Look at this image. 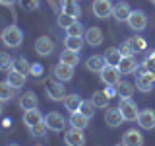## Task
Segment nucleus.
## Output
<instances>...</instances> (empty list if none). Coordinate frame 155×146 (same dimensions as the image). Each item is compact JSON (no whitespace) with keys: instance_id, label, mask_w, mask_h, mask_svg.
Returning a JSON list of instances; mask_svg holds the SVG:
<instances>
[{"instance_id":"nucleus-4","label":"nucleus","mask_w":155,"mask_h":146,"mask_svg":"<svg viewBox=\"0 0 155 146\" xmlns=\"http://www.w3.org/2000/svg\"><path fill=\"white\" fill-rule=\"evenodd\" d=\"M45 90H47L48 99H52V101H64L66 90H64V86H62L60 80H48L47 84H45Z\"/></svg>"},{"instance_id":"nucleus-12","label":"nucleus","mask_w":155,"mask_h":146,"mask_svg":"<svg viewBox=\"0 0 155 146\" xmlns=\"http://www.w3.org/2000/svg\"><path fill=\"white\" fill-rule=\"evenodd\" d=\"M54 78L60 82H68L74 78V66L72 64H66V62H58V64L54 66Z\"/></svg>"},{"instance_id":"nucleus-34","label":"nucleus","mask_w":155,"mask_h":146,"mask_svg":"<svg viewBox=\"0 0 155 146\" xmlns=\"http://www.w3.org/2000/svg\"><path fill=\"white\" fill-rule=\"evenodd\" d=\"M29 130H31V134H33V136H37V138H41V136H45V134H47L48 127H47V123H45V119H43L41 123L33 125V127H31Z\"/></svg>"},{"instance_id":"nucleus-24","label":"nucleus","mask_w":155,"mask_h":146,"mask_svg":"<svg viewBox=\"0 0 155 146\" xmlns=\"http://www.w3.org/2000/svg\"><path fill=\"white\" fill-rule=\"evenodd\" d=\"M80 105H81V97L78 94H68L64 97V107H66L68 113H76L80 109Z\"/></svg>"},{"instance_id":"nucleus-18","label":"nucleus","mask_w":155,"mask_h":146,"mask_svg":"<svg viewBox=\"0 0 155 146\" xmlns=\"http://www.w3.org/2000/svg\"><path fill=\"white\" fill-rule=\"evenodd\" d=\"M60 4H62V12L68 14V16H72V18H80V14H81V8H80V4H78V0H60Z\"/></svg>"},{"instance_id":"nucleus-26","label":"nucleus","mask_w":155,"mask_h":146,"mask_svg":"<svg viewBox=\"0 0 155 146\" xmlns=\"http://www.w3.org/2000/svg\"><path fill=\"white\" fill-rule=\"evenodd\" d=\"M87 123H89V119H87L85 115H81L80 111H76V113H70V125L72 127H76V129H81L84 130Z\"/></svg>"},{"instance_id":"nucleus-25","label":"nucleus","mask_w":155,"mask_h":146,"mask_svg":"<svg viewBox=\"0 0 155 146\" xmlns=\"http://www.w3.org/2000/svg\"><path fill=\"white\" fill-rule=\"evenodd\" d=\"M103 57H105V62H107V64H110V66H118L120 61H122V55H120V51H118V49H114V47L107 49Z\"/></svg>"},{"instance_id":"nucleus-47","label":"nucleus","mask_w":155,"mask_h":146,"mask_svg":"<svg viewBox=\"0 0 155 146\" xmlns=\"http://www.w3.org/2000/svg\"><path fill=\"white\" fill-rule=\"evenodd\" d=\"M116 146H124V144H116Z\"/></svg>"},{"instance_id":"nucleus-19","label":"nucleus","mask_w":155,"mask_h":146,"mask_svg":"<svg viewBox=\"0 0 155 146\" xmlns=\"http://www.w3.org/2000/svg\"><path fill=\"white\" fill-rule=\"evenodd\" d=\"M37 105H39V99H37V96L33 94V92H25V94L19 97V107H21L23 111H27V109H35Z\"/></svg>"},{"instance_id":"nucleus-38","label":"nucleus","mask_w":155,"mask_h":146,"mask_svg":"<svg viewBox=\"0 0 155 146\" xmlns=\"http://www.w3.org/2000/svg\"><path fill=\"white\" fill-rule=\"evenodd\" d=\"M19 4H21L23 10H27V12H33V10L39 8V4H41V0H19Z\"/></svg>"},{"instance_id":"nucleus-33","label":"nucleus","mask_w":155,"mask_h":146,"mask_svg":"<svg viewBox=\"0 0 155 146\" xmlns=\"http://www.w3.org/2000/svg\"><path fill=\"white\" fill-rule=\"evenodd\" d=\"M80 111L81 115H85L87 119H91L93 117V113H95V105H93V101L91 99H81V105H80Z\"/></svg>"},{"instance_id":"nucleus-43","label":"nucleus","mask_w":155,"mask_h":146,"mask_svg":"<svg viewBox=\"0 0 155 146\" xmlns=\"http://www.w3.org/2000/svg\"><path fill=\"white\" fill-rule=\"evenodd\" d=\"M14 2H16V0H0V4H4V6H12Z\"/></svg>"},{"instance_id":"nucleus-16","label":"nucleus","mask_w":155,"mask_h":146,"mask_svg":"<svg viewBox=\"0 0 155 146\" xmlns=\"http://www.w3.org/2000/svg\"><path fill=\"white\" fill-rule=\"evenodd\" d=\"M130 14H132V8H130L128 4L124 2V0H122V2H118V4L113 8V16H114L116 22H128Z\"/></svg>"},{"instance_id":"nucleus-35","label":"nucleus","mask_w":155,"mask_h":146,"mask_svg":"<svg viewBox=\"0 0 155 146\" xmlns=\"http://www.w3.org/2000/svg\"><path fill=\"white\" fill-rule=\"evenodd\" d=\"M14 68V58L8 53H0V70H12Z\"/></svg>"},{"instance_id":"nucleus-36","label":"nucleus","mask_w":155,"mask_h":146,"mask_svg":"<svg viewBox=\"0 0 155 146\" xmlns=\"http://www.w3.org/2000/svg\"><path fill=\"white\" fill-rule=\"evenodd\" d=\"M84 33H85V29H84V26H81V23L78 22V19H76L74 23H72L70 27H68V35H74V37H81V35H84Z\"/></svg>"},{"instance_id":"nucleus-14","label":"nucleus","mask_w":155,"mask_h":146,"mask_svg":"<svg viewBox=\"0 0 155 146\" xmlns=\"http://www.w3.org/2000/svg\"><path fill=\"white\" fill-rule=\"evenodd\" d=\"M84 37H85V43L91 45V47H99L101 43H103V31H101V27H97V26L85 29Z\"/></svg>"},{"instance_id":"nucleus-5","label":"nucleus","mask_w":155,"mask_h":146,"mask_svg":"<svg viewBox=\"0 0 155 146\" xmlns=\"http://www.w3.org/2000/svg\"><path fill=\"white\" fill-rule=\"evenodd\" d=\"M126 23L130 26L132 31H143L147 27V16H145L143 10H132V14H130Z\"/></svg>"},{"instance_id":"nucleus-45","label":"nucleus","mask_w":155,"mask_h":146,"mask_svg":"<svg viewBox=\"0 0 155 146\" xmlns=\"http://www.w3.org/2000/svg\"><path fill=\"white\" fill-rule=\"evenodd\" d=\"M8 146H18V144H8Z\"/></svg>"},{"instance_id":"nucleus-31","label":"nucleus","mask_w":155,"mask_h":146,"mask_svg":"<svg viewBox=\"0 0 155 146\" xmlns=\"http://www.w3.org/2000/svg\"><path fill=\"white\" fill-rule=\"evenodd\" d=\"M128 43H130V47L134 49V53H140V51H145V49H147V43H145V39H143V37H140V35L130 37V39H128Z\"/></svg>"},{"instance_id":"nucleus-20","label":"nucleus","mask_w":155,"mask_h":146,"mask_svg":"<svg viewBox=\"0 0 155 146\" xmlns=\"http://www.w3.org/2000/svg\"><path fill=\"white\" fill-rule=\"evenodd\" d=\"M43 119H45V117H43V113L37 109V107H35V109H27L25 113H23V123H25V125L29 127V129H31L33 125L41 123Z\"/></svg>"},{"instance_id":"nucleus-42","label":"nucleus","mask_w":155,"mask_h":146,"mask_svg":"<svg viewBox=\"0 0 155 146\" xmlns=\"http://www.w3.org/2000/svg\"><path fill=\"white\" fill-rule=\"evenodd\" d=\"M103 92H105V94L109 96V97H114V96H116V90H114V86H107Z\"/></svg>"},{"instance_id":"nucleus-23","label":"nucleus","mask_w":155,"mask_h":146,"mask_svg":"<svg viewBox=\"0 0 155 146\" xmlns=\"http://www.w3.org/2000/svg\"><path fill=\"white\" fill-rule=\"evenodd\" d=\"M85 66H87V70H91V72H101V70L107 66L105 57H101V55L89 57V58H87V62H85Z\"/></svg>"},{"instance_id":"nucleus-10","label":"nucleus","mask_w":155,"mask_h":146,"mask_svg":"<svg viewBox=\"0 0 155 146\" xmlns=\"http://www.w3.org/2000/svg\"><path fill=\"white\" fill-rule=\"evenodd\" d=\"M99 76H101V80L105 82L107 86H114L116 82L120 80V70H118V66H110V64H107L103 70L99 72Z\"/></svg>"},{"instance_id":"nucleus-39","label":"nucleus","mask_w":155,"mask_h":146,"mask_svg":"<svg viewBox=\"0 0 155 146\" xmlns=\"http://www.w3.org/2000/svg\"><path fill=\"white\" fill-rule=\"evenodd\" d=\"M143 68H145V72H149V74L155 76V57H153V55H149V57L143 61Z\"/></svg>"},{"instance_id":"nucleus-32","label":"nucleus","mask_w":155,"mask_h":146,"mask_svg":"<svg viewBox=\"0 0 155 146\" xmlns=\"http://www.w3.org/2000/svg\"><path fill=\"white\" fill-rule=\"evenodd\" d=\"M14 68L19 70L21 74H25V76L31 74V64H29V61H27V58H23V57H19V58L14 61Z\"/></svg>"},{"instance_id":"nucleus-11","label":"nucleus","mask_w":155,"mask_h":146,"mask_svg":"<svg viewBox=\"0 0 155 146\" xmlns=\"http://www.w3.org/2000/svg\"><path fill=\"white\" fill-rule=\"evenodd\" d=\"M136 121H138V125L142 127L143 130H151L155 127V111L153 109H142Z\"/></svg>"},{"instance_id":"nucleus-9","label":"nucleus","mask_w":155,"mask_h":146,"mask_svg":"<svg viewBox=\"0 0 155 146\" xmlns=\"http://www.w3.org/2000/svg\"><path fill=\"white\" fill-rule=\"evenodd\" d=\"M64 142L68 146H85V134H84V130L76 129V127L68 129L66 134H64Z\"/></svg>"},{"instance_id":"nucleus-6","label":"nucleus","mask_w":155,"mask_h":146,"mask_svg":"<svg viewBox=\"0 0 155 146\" xmlns=\"http://www.w3.org/2000/svg\"><path fill=\"white\" fill-rule=\"evenodd\" d=\"M45 123L48 127V130H52V133H62L64 127H66V119L58 113V111H51V113L45 115Z\"/></svg>"},{"instance_id":"nucleus-37","label":"nucleus","mask_w":155,"mask_h":146,"mask_svg":"<svg viewBox=\"0 0 155 146\" xmlns=\"http://www.w3.org/2000/svg\"><path fill=\"white\" fill-rule=\"evenodd\" d=\"M56 22H58V26H60L62 29H68V27L72 26V23L76 22V18H72V16H68V14H64V12H62L60 16H58V19H56Z\"/></svg>"},{"instance_id":"nucleus-46","label":"nucleus","mask_w":155,"mask_h":146,"mask_svg":"<svg viewBox=\"0 0 155 146\" xmlns=\"http://www.w3.org/2000/svg\"><path fill=\"white\" fill-rule=\"evenodd\" d=\"M151 55H153V57H155V51H153V53H151Z\"/></svg>"},{"instance_id":"nucleus-28","label":"nucleus","mask_w":155,"mask_h":146,"mask_svg":"<svg viewBox=\"0 0 155 146\" xmlns=\"http://www.w3.org/2000/svg\"><path fill=\"white\" fill-rule=\"evenodd\" d=\"M14 94H16V88H12L8 82H0V101L6 103L14 97Z\"/></svg>"},{"instance_id":"nucleus-7","label":"nucleus","mask_w":155,"mask_h":146,"mask_svg":"<svg viewBox=\"0 0 155 146\" xmlns=\"http://www.w3.org/2000/svg\"><path fill=\"white\" fill-rule=\"evenodd\" d=\"M113 2L110 0H93V6H91V10H93L95 18L99 19H105L109 16H113Z\"/></svg>"},{"instance_id":"nucleus-21","label":"nucleus","mask_w":155,"mask_h":146,"mask_svg":"<svg viewBox=\"0 0 155 146\" xmlns=\"http://www.w3.org/2000/svg\"><path fill=\"white\" fill-rule=\"evenodd\" d=\"M118 70H120V74H132V72L138 70V62H136L134 57H122Z\"/></svg>"},{"instance_id":"nucleus-1","label":"nucleus","mask_w":155,"mask_h":146,"mask_svg":"<svg viewBox=\"0 0 155 146\" xmlns=\"http://www.w3.org/2000/svg\"><path fill=\"white\" fill-rule=\"evenodd\" d=\"M21 41H23V31L16 26V23L8 26V27L2 31V43H4L6 47L16 49V47L21 45Z\"/></svg>"},{"instance_id":"nucleus-44","label":"nucleus","mask_w":155,"mask_h":146,"mask_svg":"<svg viewBox=\"0 0 155 146\" xmlns=\"http://www.w3.org/2000/svg\"><path fill=\"white\" fill-rule=\"evenodd\" d=\"M2 109H4V101H0V113H2Z\"/></svg>"},{"instance_id":"nucleus-2","label":"nucleus","mask_w":155,"mask_h":146,"mask_svg":"<svg viewBox=\"0 0 155 146\" xmlns=\"http://www.w3.org/2000/svg\"><path fill=\"white\" fill-rule=\"evenodd\" d=\"M118 109L122 113L124 121H136L140 115V109H138V105H136V101L132 97H122L120 103H118Z\"/></svg>"},{"instance_id":"nucleus-50","label":"nucleus","mask_w":155,"mask_h":146,"mask_svg":"<svg viewBox=\"0 0 155 146\" xmlns=\"http://www.w3.org/2000/svg\"><path fill=\"white\" fill-rule=\"evenodd\" d=\"M120 2H122V0H120Z\"/></svg>"},{"instance_id":"nucleus-22","label":"nucleus","mask_w":155,"mask_h":146,"mask_svg":"<svg viewBox=\"0 0 155 146\" xmlns=\"http://www.w3.org/2000/svg\"><path fill=\"white\" fill-rule=\"evenodd\" d=\"M134 88H136V86H132L130 82H126V80H118V82L114 84L116 96H120V99H122V97H132Z\"/></svg>"},{"instance_id":"nucleus-49","label":"nucleus","mask_w":155,"mask_h":146,"mask_svg":"<svg viewBox=\"0 0 155 146\" xmlns=\"http://www.w3.org/2000/svg\"><path fill=\"white\" fill-rule=\"evenodd\" d=\"M151 2H153V4H155V0H151Z\"/></svg>"},{"instance_id":"nucleus-3","label":"nucleus","mask_w":155,"mask_h":146,"mask_svg":"<svg viewBox=\"0 0 155 146\" xmlns=\"http://www.w3.org/2000/svg\"><path fill=\"white\" fill-rule=\"evenodd\" d=\"M138 74H136V88H138L140 92H151L155 88V76L149 74V72H145V68L142 66L140 70H136Z\"/></svg>"},{"instance_id":"nucleus-17","label":"nucleus","mask_w":155,"mask_h":146,"mask_svg":"<svg viewBox=\"0 0 155 146\" xmlns=\"http://www.w3.org/2000/svg\"><path fill=\"white\" fill-rule=\"evenodd\" d=\"M6 82L12 88H16V90H19V88L25 86V74H21L19 70H16V68H12V70H8V76H6Z\"/></svg>"},{"instance_id":"nucleus-8","label":"nucleus","mask_w":155,"mask_h":146,"mask_svg":"<svg viewBox=\"0 0 155 146\" xmlns=\"http://www.w3.org/2000/svg\"><path fill=\"white\" fill-rule=\"evenodd\" d=\"M35 53H37L39 57L52 55V53H54V41H52L51 37H47V35H41L35 41Z\"/></svg>"},{"instance_id":"nucleus-15","label":"nucleus","mask_w":155,"mask_h":146,"mask_svg":"<svg viewBox=\"0 0 155 146\" xmlns=\"http://www.w3.org/2000/svg\"><path fill=\"white\" fill-rule=\"evenodd\" d=\"M122 144L124 146H143V136L138 129H130L122 136Z\"/></svg>"},{"instance_id":"nucleus-27","label":"nucleus","mask_w":155,"mask_h":146,"mask_svg":"<svg viewBox=\"0 0 155 146\" xmlns=\"http://www.w3.org/2000/svg\"><path fill=\"white\" fill-rule=\"evenodd\" d=\"M78 61H80V53L70 51V49H64V51H62V55H60V62H66V64L76 66V64H78Z\"/></svg>"},{"instance_id":"nucleus-40","label":"nucleus","mask_w":155,"mask_h":146,"mask_svg":"<svg viewBox=\"0 0 155 146\" xmlns=\"http://www.w3.org/2000/svg\"><path fill=\"white\" fill-rule=\"evenodd\" d=\"M118 51H120V55H122V57H134V55H136L134 49L130 47V43H128V41H124L122 45L118 47Z\"/></svg>"},{"instance_id":"nucleus-30","label":"nucleus","mask_w":155,"mask_h":146,"mask_svg":"<svg viewBox=\"0 0 155 146\" xmlns=\"http://www.w3.org/2000/svg\"><path fill=\"white\" fill-rule=\"evenodd\" d=\"M91 101H93L95 107H99V109H105V107H109V101L110 97L105 94V92H95L93 97H91Z\"/></svg>"},{"instance_id":"nucleus-41","label":"nucleus","mask_w":155,"mask_h":146,"mask_svg":"<svg viewBox=\"0 0 155 146\" xmlns=\"http://www.w3.org/2000/svg\"><path fill=\"white\" fill-rule=\"evenodd\" d=\"M31 74L41 76V74H43V66H41V64H31Z\"/></svg>"},{"instance_id":"nucleus-13","label":"nucleus","mask_w":155,"mask_h":146,"mask_svg":"<svg viewBox=\"0 0 155 146\" xmlns=\"http://www.w3.org/2000/svg\"><path fill=\"white\" fill-rule=\"evenodd\" d=\"M105 123L109 127H113V129H116V127H120L124 123V117H122L118 107H109L105 111Z\"/></svg>"},{"instance_id":"nucleus-48","label":"nucleus","mask_w":155,"mask_h":146,"mask_svg":"<svg viewBox=\"0 0 155 146\" xmlns=\"http://www.w3.org/2000/svg\"><path fill=\"white\" fill-rule=\"evenodd\" d=\"M33 146H41V144H33Z\"/></svg>"},{"instance_id":"nucleus-29","label":"nucleus","mask_w":155,"mask_h":146,"mask_svg":"<svg viewBox=\"0 0 155 146\" xmlns=\"http://www.w3.org/2000/svg\"><path fill=\"white\" fill-rule=\"evenodd\" d=\"M81 45H84V39H81V37L68 35V37L64 39V47H66V49H70V51L80 53V51H81Z\"/></svg>"}]
</instances>
